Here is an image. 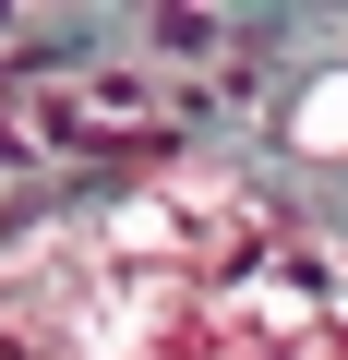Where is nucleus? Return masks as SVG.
Returning <instances> with one entry per match:
<instances>
[{
    "mask_svg": "<svg viewBox=\"0 0 348 360\" xmlns=\"http://www.w3.org/2000/svg\"><path fill=\"white\" fill-rule=\"evenodd\" d=\"M300 132H312V144H336V132H348V84H324V96L300 108Z\"/></svg>",
    "mask_w": 348,
    "mask_h": 360,
    "instance_id": "1",
    "label": "nucleus"
}]
</instances>
